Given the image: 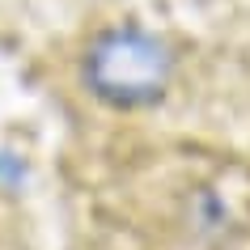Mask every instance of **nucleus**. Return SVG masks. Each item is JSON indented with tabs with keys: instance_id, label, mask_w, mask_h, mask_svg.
I'll list each match as a JSON object with an SVG mask.
<instances>
[{
	"instance_id": "f257e3e1",
	"label": "nucleus",
	"mask_w": 250,
	"mask_h": 250,
	"mask_svg": "<svg viewBox=\"0 0 250 250\" xmlns=\"http://www.w3.org/2000/svg\"><path fill=\"white\" fill-rule=\"evenodd\" d=\"M174 55L170 47L140 26H115L102 30L85 51V85L93 98L119 110L153 106L170 89Z\"/></svg>"
}]
</instances>
